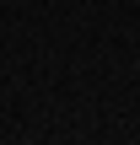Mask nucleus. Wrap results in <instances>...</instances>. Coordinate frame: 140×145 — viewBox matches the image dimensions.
Returning <instances> with one entry per match:
<instances>
[]
</instances>
